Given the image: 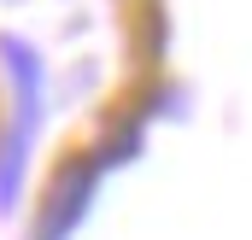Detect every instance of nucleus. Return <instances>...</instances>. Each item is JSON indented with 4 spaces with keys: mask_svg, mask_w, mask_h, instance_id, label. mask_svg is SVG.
<instances>
[{
    "mask_svg": "<svg viewBox=\"0 0 252 240\" xmlns=\"http://www.w3.org/2000/svg\"><path fill=\"white\" fill-rule=\"evenodd\" d=\"M0 53H6V70L18 82V118L6 129V147H0V211L18 205V187H24V164H30V147H35V129H41V53L18 35H0Z\"/></svg>",
    "mask_w": 252,
    "mask_h": 240,
    "instance_id": "f257e3e1",
    "label": "nucleus"
},
{
    "mask_svg": "<svg viewBox=\"0 0 252 240\" xmlns=\"http://www.w3.org/2000/svg\"><path fill=\"white\" fill-rule=\"evenodd\" d=\"M100 176H106L100 158H70L59 176H53V193H47V211H41L35 240H70L76 235V223L88 217V199H94Z\"/></svg>",
    "mask_w": 252,
    "mask_h": 240,
    "instance_id": "f03ea898",
    "label": "nucleus"
}]
</instances>
